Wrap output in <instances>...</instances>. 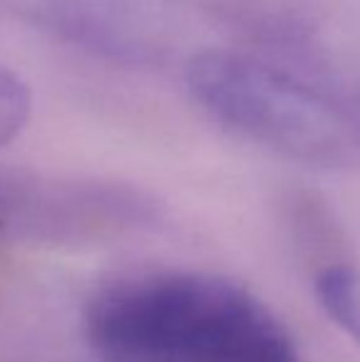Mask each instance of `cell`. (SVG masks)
<instances>
[{"label":"cell","instance_id":"6da1fadb","mask_svg":"<svg viewBox=\"0 0 360 362\" xmlns=\"http://www.w3.org/2000/svg\"><path fill=\"white\" fill-rule=\"evenodd\" d=\"M99 362H298L286 325L250 288L192 269L104 284L84 310Z\"/></svg>","mask_w":360,"mask_h":362},{"label":"cell","instance_id":"7a4b0ae2","mask_svg":"<svg viewBox=\"0 0 360 362\" xmlns=\"http://www.w3.org/2000/svg\"><path fill=\"white\" fill-rule=\"evenodd\" d=\"M185 86L222 129L281 156L331 165L351 148L341 111L321 91L255 54L202 49L187 59Z\"/></svg>","mask_w":360,"mask_h":362},{"label":"cell","instance_id":"3957f363","mask_svg":"<svg viewBox=\"0 0 360 362\" xmlns=\"http://www.w3.org/2000/svg\"><path fill=\"white\" fill-rule=\"evenodd\" d=\"M153 215L134 187L0 165V239L79 242L129 229Z\"/></svg>","mask_w":360,"mask_h":362},{"label":"cell","instance_id":"277c9868","mask_svg":"<svg viewBox=\"0 0 360 362\" xmlns=\"http://www.w3.org/2000/svg\"><path fill=\"white\" fill-rule=\"evenodd\" d=\"M35 25L99 57L144 64L161 57L163 35L141 0H8Z\"/></svg>","mask_w":360,"mask_h":362},{"label":"cell","instance_id":"5b68a950","mask_svg":"<svg viewBox=\"0 0 360 362\" xmlns=\"http://www.w3.org/2000/svg\"><path fill=\"white\" fill-rule=\"evenodd\" d=\"M316 300L333 325L360 348V272L351 264H328L313 281Z\"/></svg>","mask_w":360,"mask_h":362},{"label":"cell","instance_id":"8992f818","mask_svg":"<svg viewBox=\"0 0 360 362\" xmlns=\"http://www.w3.org/2000/svg\"><path fill=\"white\" fill-rule=\"evenodd\" d=\"M33 116V89L10 67L0 64V148L15 141Z\"/></svg>","mask_w":360,"mask_h":362}]
</instances>
